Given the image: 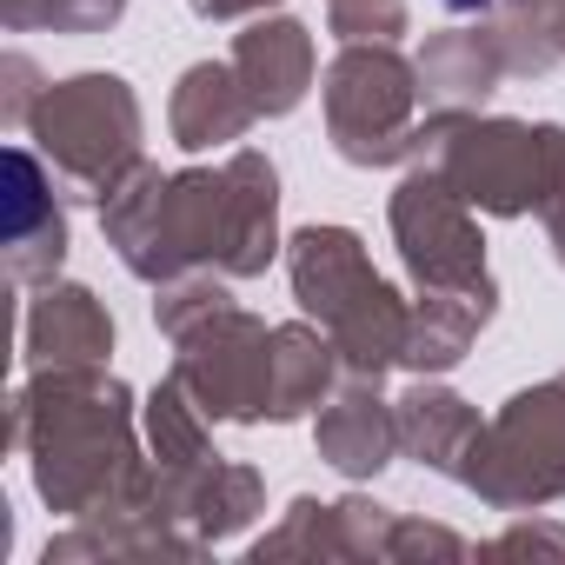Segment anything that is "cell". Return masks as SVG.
Wrapping results in <instances>:
<instances>
[{"label": "cell", "mask_w": 565, "mask_h": 565, "mask_svg": "<svg viewBox=\"0 0 565 565\" xmlns=\"http://www.w3.org/2000/svg\"><path fill=\"white\" fill-rule=\"evenodd\" d=\"M439 8H452V14H479L486 0H439Z\"/></svg>", "instance_id": "1"}]
</instances>
